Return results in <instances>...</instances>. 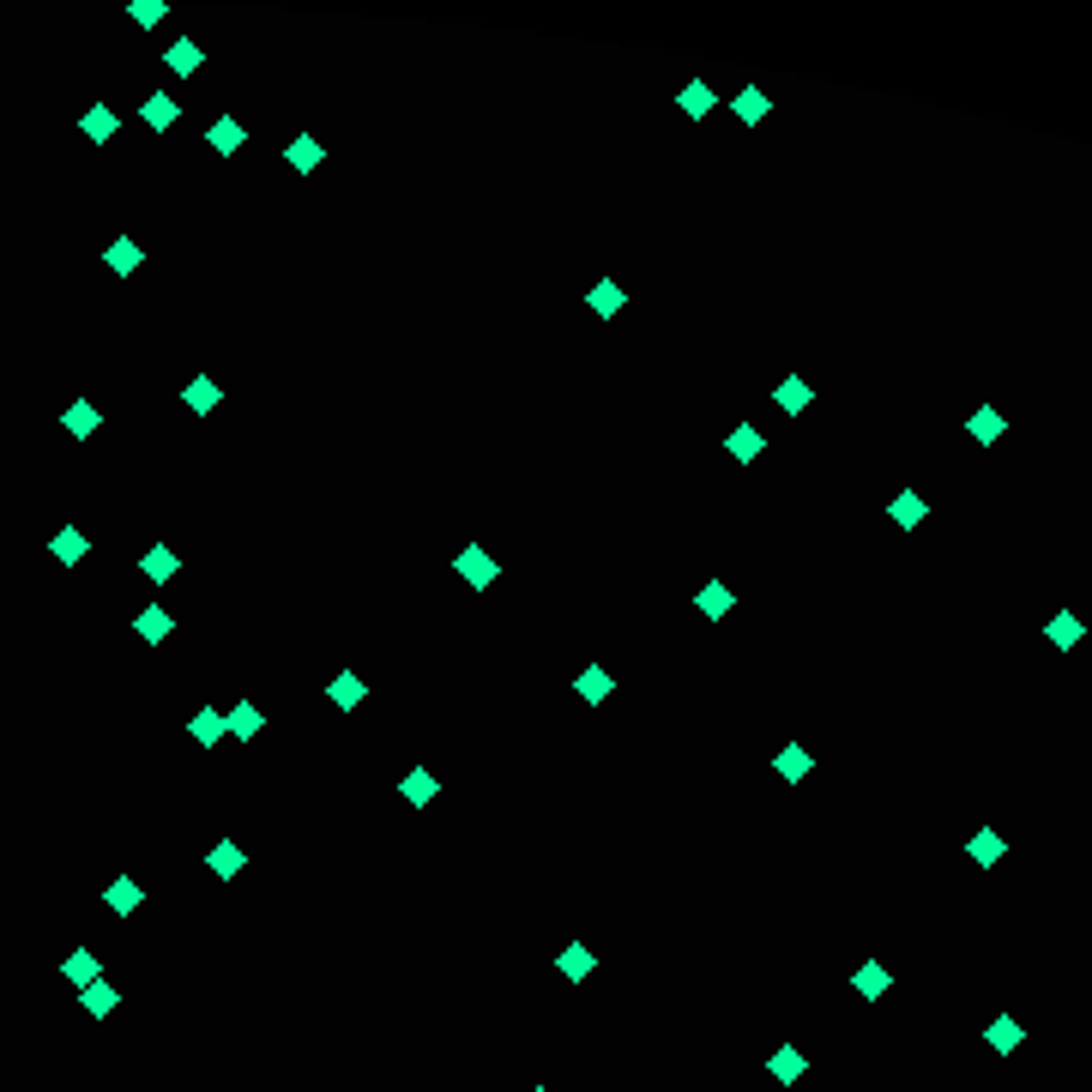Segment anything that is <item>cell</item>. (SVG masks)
I'll return each mask as SVG.
<instances>
[{
  "instance_id": "cell-1",
  "label": "cell",
  "mask_w": 1092,
  "mask_h": 1092,
  "mask_svg": "<svg viewBox=\"0 0 1092 1092\" xmlns=\"http://www.w3.org/2000/svg\"><path fill=\"white\" fill-rule=\"evenodd\" d=\"M965 851H972V863H977V869H990V863H1002V833H996V827H977V833H972V845H965Z\"/></svg>"
},
{
  "instance_id": "cell-2",
  "label": "cell",
  "mask_w": 1092,
  "mask_h": 1092,
  "mask_svg": "<svg viewBox=\"0 0 1092 1092\" xmlns=\"http://www.w3.org/2000/svg\"><path fill=\"white\" fill-rule=\"evenodd\" d=\"M984 1038H990V1050H996V1056H1008V1050H1014V1044H1020V1020H1008V1014H1002V1020H990V1032H984Z\"/></svg>"
},
{
  "instance_id": "cell-3",
  "label": "cell",
  "mask_w": 1092,
  "mask_h": 1092,
  "mask_svg": "<svg viewBox=\"0 0 1092 1092\" xmlns=\"http://www.w3.org/2000/svg\"><path fill=\"white\" fill-rule=\"evenodd\" d=\"M459 574L471 579V586H489V579H495V561H489L483 549H465V556H459Z\"/></svg>"
},
{
  "instance_id": "cell-4",
  "label": "cell",
  "mask_w": 1092,
  "mask_h": 1092,
  "mask_svg": "<svg viewBox=\"0 0 1092 1092\" xmlns=\"http://www.w3.org/2000/svg\"><path fill=\"white\" fill-rule=\"evenodd\" d=\"M1080 634H1086V628H1080V616H1068V610H1063V616H1050V640H1056V646H1080Z\"/></svg>"
},
{
  "instance_id": "cell-5",
  "label": "cell",
  "mask_w": 1092,
  "mask_h": 1092,
  "mask_svg": "<svg viewBox=\"0 0 1092 1092\" xmlns=\"http://www.w3.org/2000/svg\"><path fill=\"white\" fill-rule=\"evenodd\" d=\"M965 429H972V441H984V447H990L996 435H1002V411H990V404H984V411H977V417L965 423Z\"/></svg>"
},
{
  "instance_id": "cell-6",
  "label": "cell",
  "mask_w": 1092,
  "mask_h": 1092,
  "mask_svg": "<svg viewBox=\"0 0 1092 1092\" xmlns=\"http://www.w3.org/2000/svg\"><path fill=\"white\" fill-rule=\"evenodd\" d=\"M918 519H923V495H911V489H906V495H893V525H906V532H911Z\"/></svg>"
},
{
  "instance_id": "cell-7",
  "label": "cell",
  "mask_w": 1092,
  "mask_h": 1092,
  "mask_svg": "<svg viewBox=\"0 0 1092 1092\" xmlns=\"http://www.w3.org/2000/svg\"><path fill=\"white\" fill-rule=\"evenodd\" d=\"M888 984H893V977H888V965H876V960H869V965H863V972H857V990L869 996V1002H876V996L888 990Z\"/></svg>"
},
{
  "instance_id": "cell-8",
  "label": "cell",
  "mask_w": 1092,
  "mask_h": 1092,
  "mask_svg": "<svg viewBox=\"0 0 1092 1092\" xmlns=\"http://www.w3.org/2000/svg\"><path fill=\"white\" fill-rule=\"evenodd\" d=\"M109 906H116V911H133V906H139V881H127V876L109 881Z\"/></svg>"
},
{
  "instance_id": "cell-9",
  "label": "cell",
  "mask_w": 1092,
  "mask_h": 1092,
  "mask_svg": "<svg viewBox=\"0 0 1092 1092\" xmlns=\"http://www.w3.org/2000/svg\"><path fill=\"white\" fill-rule=\"evenodd\" d=\"M109 133H116V116H109V109H103V103H97V109H91V116H85V139H109Z\"/></svg>"
},
{
  "instance_id": "cell-10",
  "label": "cell",
  "mask_w": 1092,
  "mask_h": 1092,
  "mask_svg": "<svg viewBox=\"0 0 1092 1092\" xmlns=\"http://www.w3.org/2000/svg\"><path fill=\"white\" fill-rule=\"evenodd\" d=\"M773 1075H778V1080H797V1075H803V1050H778V1056H773Z\"/></svg>"
},
{
  "instance_id": "cell-11",
  "label": "cell",
  "mask_w": 1092,
  "mask_h": 1092,
  "mask_svg": "<svg viewBox=\"0 0 1092 1092\" xmlns=\"http://www.w3.org/2000/svg\"><path fill=\"white\" fill-rule=\"evenodd\" d=\"M67 429H72V435H91V429H97V411H91V404L79 399V404L67 411Z\"/></svg>"
},
{
  "instance_id": "cell-12",
  "label": "cell",
  "mask_w": 1092,
  "mask_h": 1092,
  "mask_svg": "<svg viewBox=\"0 0 1092 1092\" xmlns=\"http://www.w3.org/2000/svg\"><path fill=\"white\" fill-rule=\"evenodd\" d=\"M145 574H151V579H170V574H175V556H170V549L158 544V549H151V556H145Z\"/></svg>"
},
{
  "instance_id": "cell-13",
  "label": "cell",
  "mask_w": 1092,
  "mask_h": 1092,
  "mask_svg": "<svg viewBox=\"0 0 1092 1092\" xmlns=\"http://www.w3.org/2000/svg\"><path fill=\"white\" fill-rule=\"evenodd\" d=\"M85 1008L91 1014H109V1008H116V990H109V984H85Z\"/></svg>"
},
{
  "instance_id": "cell-14",
  "label": "cell",
  "mask_w": 1092,
  "mask_h": 1092,
  "mask_svg": "<svg viewBox=\"0 0 1092 1092\" xmlns=\"http://www.w3.org/2000/svg\"><path fill=\"white\" fill-rule=\"evenodd\" d=\"M145 121H151V127H170V121H175V103H170V97H151V103H145Z\"/></svg>"
},
{
  "instance_id": "cell-15",
  "label": "cell",
  "mask_w": 1092,
  "mask_h": 1092,
  "mask_svg": "<svg viewBox=\"0 0 1092 1092\" xmlns=\"http://www.w3.org/2000/svg\"><path fill=\"white\" fill-rule=\"evenodd\" d=\"M290 163H296V170H314V163H320V145H314V139H296V145H290Z\"/></svg>"
},
{
  "instance_id": "cell-16",
  "label": "cell",
  "mask_w": 1092,
  "mask_h": 1092,
  "mask_svg": "<svg viewBox=\"0 0 1092 1092\" xmlns=\"http://www.w3.org/2000/svg\"><path fill=\"white\" fill-rule=\"evenodd\" d=\"M731 453H736V459H755V453H761V435H755V429H736V435H731Z\"/></svg>"
},
{
  "instance_id": "cell-17",
  "label": "cell",
  "mask_w": 1092,
  "mask_h": 1092,
  "mask_svg": "<svg viewBox=\"0 0 1092 1092\" xmlns=\"http://www.w3.org/2000/svg\"><path fill=\"white\" fill-rule=\"evenodd\" d=\"M579 694H586V700H604V694H610V676H604V670H586V676H579Z\"/></svg>"
},
{
  "instance_id": "cell-18",
  "label": "cell",
  "mask_w": 1092,
  "mask_h": 1092,
  "mask_svg": "<svg viewBox=\"0 0 1092 1092\" xmlns=\"http://www.w3.org/2000/svg\"><path fill=\"white\" fill-rule=\"evenodd\" d=\"M778 773H785V778H803V773H809V755H803V748H785V755H778Z\"/></svg>"
},
{
  "instance_id": "cell-19",
  "label": "cell",
  "mask_w": 1092,
  "mask_h": 1092,
  "mask_svg": "<svg viewBox=\"0 0 1092 1092\" xmlns=\"http://www.w3.org/2000/svg\"><path fill=\"white\" fill-rule=\"evenodd\" d=\"M212 869H217V876H236V869H242V851H236V845H217V851H212Z\"/></svg>"
},
{
  "instance_id": "cell-20",
  "label": "cell",
  "mask_w": 1092,
  "mask_h": 1092,
  "mask_svg": "<svg viewBox=\"0 0 1092 1092\" xmlns=\"http://www.w3.org/2000/svg\"><path fill=\"white\" fill-rule=\"evenodd\" d=\"M682 109H689V116H706V109H712V91H706V85H689V91H682Z\"/></svg>"
},
{
  "instance_id": "cell-21",
  "label": "cell",
  "mask_w": 1092,
  "mask_h": 1092,
  "mask_svg": "<svg viewBox=\"0 0 1092 1092\" xmlns=\"http://www.w3.org/2000/svg\"><path fill=\"white\" fill-rule=\"evenodd\" d=\"M212 145H217V151H236V145H242V127H236V121H217V127H212Z\"/></svg>"
},
{
  "instance_id": "cell-22",
  "label": "cell",
  "mask_w": 1092,
  "mask_h": 1092,
  "mask_svg": "<svg viewBox=\"0 0 1092 1092\" xmlns=\"http://www.w3.org/2000/svg\"><path fill=\"white\" fill-rule=\"evenodd\" d=\"M778 404H785V411H803V404H809V387H803V381H785V387H778Z\"/></svg>"
},
{
  "instance_id": "cell-23",
  "label": "cell",
  "mask_w": 1092,
  "mask_h": 1092,
  "mask_svg": "<svg viewBox=\"0 0 1092 1092\" xmlns=\"http://www.w3.org/2000/svg\"><path fill=\"white\" fill-rule=\"evenodd\" d=\"M67 977H72V984H91V977H97V960H91V954H72V960H67Z\"/></svg>"
},
{
  "instance_id": "cell-24",
  "label": "cell",
  "mask_w": 1092,
  "mask_h": 1092,
  "mask_svg": "<svg viewBox=\"0 0 1092 1092\" xmlns=\"http://www.w3.org/2000/svg\"><path fill=\"white\" fill-rule=\"evenodd\" d=\"M55 556H61V561H79V556H85V537H79V532H61V537H55Z\"/></svg>"
},
{
  "instance_id": "cell-25",
  "label": "cell",
  "mask_w": 1092,
  "mask_h": 1092,
  "mask_svg": "<svg viewBox=\"0 0 1092 1092\" xmlns=\"http://www.w3.org/2000/svg\"><path fill=\"white\" fill-rule=\"evenodd\" d=\"M332 700L357 706V700H362V682H357V676H338V682H332Z\"/></svg>"
},
{
  "instance_id": "cell-26",
  "label": "cell",
  "mask_w": 1092,
  "mask_h": 1092,
  "mask_svg": "<svg viewBox=\"0 0 1092 1092\" xmlns=\"http://www.w3.org/2000/svg\"><path fill=\"white\" fill-rule=\"evenodd\" d=\"M109 266L133 272V266H139V248H133V242H116V248H109Z\"/></svg>"
},
{
  "instance_id": "cell-27",
  "label": "cell",
  "mask_w": 1092,
  "mask_h": 1092,
  "mask_svg": "<svg viewBox=\"0 0 1092 1092\" xmlns=\"http://www.w3.org/2000/svg\"><path fill=\"white\" fill-rule=\"evenodd\" d=\"M139 634H145V640H163V634H170V616H163V610L139 616Z\"/></svg>"
},
{
  "instance_id": "cell-28",
  "label": "cell",
  "mask_w": 1092,
  "mask_h": 1092,
  "mask_svg": "<svg viewBox=\"0 0 1092 1092\" xmlns=\"http://www.w3.org/2000/svg\"><path fill=\"white\" fill-rule=\"evenodd\" d=\"M187 404H200V411H212V404H217V387H212V381H200V387H187Z\"/></svg>"
},
{
  "instance_id": "cell-29",
  "label": "cell",
  "mask_w": 1092,
  "mask_h": 1092,
  "mask_svg": "<svg viewBox=\"0 0 1092 1092\" xmlns=\"http://www.w3.org/2000/svg\"><path fill=\"white\" fill-rule=\"evenodd\" d=\"M736 109H743L748 121H761V116H767V97H761V91H743V103H736Z\"/></svg>"
},
{
  "instance_id": "cell-30",
  "label": "cell",
  "mask_w": 1092,
  "mask_h": 1092,
  "mask_svg": "<svg viewBox=\"0 0 1092 1092\" xmlns=\"http://www.w3.org/2000/svg\"><path fill=\"white\" fill-rule=\"evenodd\" d=\"M217 731H224V724H217V712H200V719H193V736H200V743H212Z\"/></svg>"
},
{
  "instance_id": "cell-31",
  "label": "cell",
  "mask_w": 1092,
  "mask_h": 1092,
  "mask_svg": "<svg viewBox=\"0 0 1092 1092\" xmlns=\"http://www.w3.org/2000/svg\"><path fill=\"white\" fill-rule=\"evenodd\" d=\"M700 604H706V616H724V604H731V598H724V586H706Z\"/></svg>"
},
{
  "instance_id": "cell-32",
  "label": "cell",
  "mask_w": 1092,
  "mask_h": 1092,
  "mask_svg": "<svg viewBox=\"0 0 1092 1092\" xmlns=\"http://www.w3.org/2000/svg\"><path fill=\"white\" fill-rule=\"evenodd\" d=\"M586 948H574V954H561V972H568V977H579V972H586Z\"/></svg>"
},
{
  "instance_id": "cell-33",
  "label": "cell",
  "mask_w": 1092,
  "mask_h": 1092,
  "mask_svg": "<svg viewBox=\"0 0 1092 1092\" xmlns=\"http://www.w3.org/2000/svg\"><path fill=\"white\" fill-rule=\"evenodd\" d=\"M193 61H200V55H193V43H175V49H170V67H182V72H187Z\"/></svg>"
},
{
  "instance_id": "cell-34",
  "label": "cell",
  "mask_w": 1092,
  "mask_h": 1092,
  "mask_svg": "<svg viewBox=\"0 0 1092 1092\" xmlns=\"http://www.w3.org/2000/svg\"><path fill=\"white\" fill-rule=\"evenodd\" d=\"M236 731L254 736V731H259V712H248V706H242V712H236Z\"/></svg>"
}]
</instances>
